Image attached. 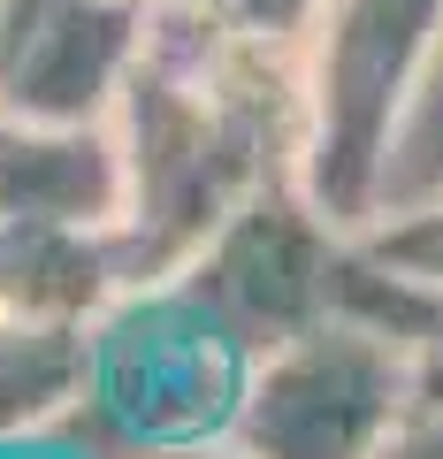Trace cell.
<instances>
[{
	"label": "cell",
	"instance_id": "cell-1",
	"mask_svg": "<svg viewBox=\"0 0 443 459\" xmlns=\"http://www.w3.org/2000/svg\"><path fill=\"white\" fill-rule=\"evenodd\" d=\"M107 123L123 146V276L161 283L252 192L298 177V62L153 8Z\"/></svg>",
	"mask_w": 443,
	"mask_h": 459
},
{
	"label": "cell",
	"instance_id": "cell-2",
	"mask_svg": "<svg viewBox=\"0 0 443 459\" xmlns=\"http://www.w3.org/2000/svg\"><path fill=\"white\" fill-rule=\"evenodd\" d=\"M443 299L345 307L298 337L252 352L230 444L245 459H375L436 368Z\"/></svg>",
	"mask_w": 443,
	"mask_h": 459
},
{
	"label": "cell",
	"instance_id": "cell-3",
	"mask_svg": "<svg viewBox=\"0 0 443 459\" xmlns=\"http://www.w3.org/2000/svg\"><path fill=\"white\" fill-rule=\"evenodd\" d=\"M252 352L176 276L123 283L92 314V391L69 437L99 459H168L230 444Z\"/></svg>",
	"mask_w": 443,
	"mask_h": 459
},
{
	"label": "cell",
	"instance_id": "cell-4",
	"mask_svg": "<svg viewBox=\"0 0 443 459\" xmlns=\"http://www.w3.org/2000/svg\"><path fill=\"white\" fill-rule=\"evenodd\" d=\"M443 39V0H321L298 47V184L360 238L382 207V169Z\"/></svg>",
	"mask_w": 443,
	"mask_h": 459
},
{
	"label": "cell",
	"instance_id": "cell-5",
	"mask_svg": "<svg viewBox=\"0 0 443 459\" xmlns=\"http://www.w3.org/2000/svg\"><path fill=\"white\" fill-rule=\"evenodd\" d=\"M176 283L230 329L245 352L298 337V329L328 322L345 307H428L436 291H413L390 268L367 261L352 230H337L306 199V184L283 177L252 192L207 246L176 268Z\"/></svg>",
	"mask_w": 443,
	"mask_h": 459
},
{
	"label": "cell",
	"instance_id": "cell-6",
	"mask_svg": "<svg viewBox=\"0 0 443 459\" xmlns=\"http://www.w3.org/2000/svg\"><path fill=\"white\" fill-rule=\"evenodd\" d=\"M153 31V0H8L0 8V115L107 123Z\"/></svg>",
	"mask_w": 443,
	"mask_h": 459
},
{
	"label": "cell",
	"instance_id": "cell-7",
	"mask_svg": "<svg viewBox=\"0 0 443 459\" xmlns=\"http://www.w3.org/2000/svg\"><path fill=\"white\" fill-rule=\"evenodd\" d=\"M0 222H123L115 123H31L0 115Z\"/></svg>",
	"mask_w": 443,
	"mask_h": 459
},
{
	"label": "cell",
	"instance_id": "cell-8",
	"mask_svg": "<svg viewBox=\"0 0 443 459\" xmlns=\"http://www.w3.org/2000/svg\"><path fill=\"white\" fill-rule=\"evenodd\" d=\"M92 391V322L0 307V452L77 421Z\"/></svg>",
	"mask_w": 443,
	"mask_h": 459
},
{
	"label": "cell",
	"instance_id": "cell-9",
	"mask_svg": "<svg viewBox=\"0 0 443 459\" xmlns=\"http://www.w3.org/2000/svg\"><path fill=\"white\" fill-rule=\"evenodd\" d=\"M115 230L84 222H0V307L8 314H69L92 322L123 291Z\"/></svg>",
	"mask_w": 443,
	"mask_h": 459
},
{
	"label": "cell",
	"instance_id": "cell-10",
	"mask_svg": "<svg viewBox=\"0 0 443 459\" xmlns=\"http://www.w3.org/2000/svg\"><path fill=\"white\" fill-rule=\"evenodd\" d=\"M413 207H443V39H436V62H428L421 92H413V108H405V131H397V146H390L375 222L413 214Z\"/></svg>",
	"mask_w": 443,
	"mask_h": 459
},
{
	"label": "cell",
	"instance_id": "cell-11",
	"mask_svg": "<svg viewBox=\"0 0 443 459\" xmlns=\"http://www.w3.org/2000/svg\"><path fill=\"white\" fill-rule=\"evenodd\" d=\"M161 16H183V23H207L222 39H245V47H268V54H291L306 47L321 0H153Z\"/></svg>",
	"mask_w": 443,
	"mask_h": 459
},
{
	"label": "cell",
	"instance_id": "cell-12",
	"mask_svg": "<svg viewBox=\"0 0 443 459\" xmlns=\"http://www.w3.org/2000/svg\"><path fill=\"white\" fill-rule=\"evenodd\" d=\"M360 246H367V261L390 268L397 283H413V291H436V299H443V207L390 214V222L360 230Z\"/></svg>",
	"mask_w": 443,
	"mask_h": 459
},
{
	"label": "cell",
	"instance_id": "cell-13",
	"mask_svg": "<svg viewBox=\"0 0 443 459\" xmlns=\"http://www.w3.org/2000/svg\"><path fill=\"white\" fill-rule=\"evenodd\" d=\"M375 459H443V368H428V391L413 398V413L390 429Z\"/></svg>",
	"mask_w": 443,
	"mask_h": 459
},
{
	"label": "cell",
	"instance_id": "cell-14",
	"mask_svg": "<svg viewBox=\"0 0 443 459\" xmlns=\"http://www.w3.org/2000/svg\"><path fill=\"white\" fill-rule=\"evenodd\" d=\"M168 459H245L237 444H207V452H168Z\"/></svg>",
	"mask_w": 443,
	"mask_h": 459
},
{
	"label": "cell",
	"instance_id": "cell-15",
	"mask_svg": "<svg viewBox=\"0 0 443 459\" xmlns=\"http://www.w3.org/2000/svg\"><path fill=\"white\" fill-rule=\"evenodd\" d=\"M0 8H8V0H0Z\"/></svg>",
	"mask_w": 443,
	"mask_h": 459
}]
</instances>
